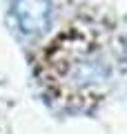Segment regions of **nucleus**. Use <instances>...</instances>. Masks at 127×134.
<instances>
[{
  "label": "nucleus",
  "instance_id": "f257e3e1",
  "mask_svg": "<svg viewBox=\"0 0 127 134\" xmlns=\"http://www.w3.org/2000/svg\"><path fill=\"white\" fill-rule=\"evenodd\" d=\"M11 14L27 36H38L51 23V0H14Z\"/></svg>",
  "mask_w": 127,
  "mask_h": 134
},
{
  "label": "nucleus",
  "instance_id": "f03ea898",
  "mask_svg": "<svg viewBox=\"0 0 127 134\" xmlns=\"http://www.w3.org/2000/svg\"><path fill=\"white\" fill-rule=\"evenodd\" d=\"M125 63H127V43H125Z\"/></svg>",
  "mask_w": 127,
  "mask_h": 134
}]
</instances>
